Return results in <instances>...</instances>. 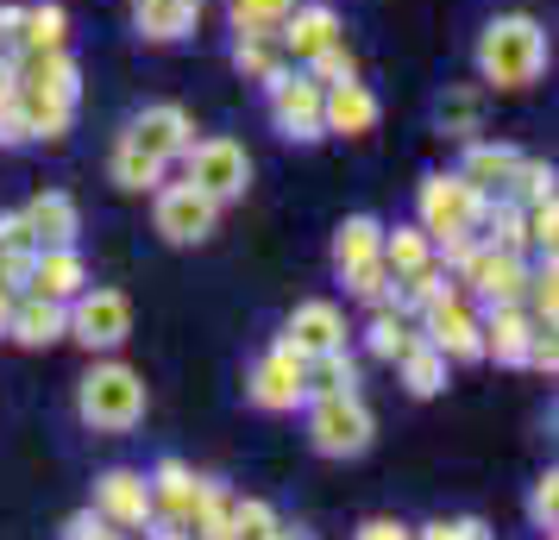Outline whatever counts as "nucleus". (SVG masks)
I'll return each instance as SVG.
<instances>
[{
    "mask_svg": "<svg viewBox=\"0 0 559 540\" xmlns=\"http://www.w3.org/2000/svg\"><path fill=\"white\" fill-rule=\"evenodd\" d=\"M13 95H20V113L32 127V145H63L82 101V63L70 57V45L13 57Z\"/></svg>",
    "mask_w": 559,
    "mask_h": 540,
    "instance_id": "f257e3e1",
    "label": "nucleus"
},
{
    "mask_svg": "<svg viewBox=\"0 0 559 540\" xmlns=\"http://www.w3.org/2000/svg\"><path fill=\"white\" fill-rule=\"evenodd\" d=\"M472 63H478V88L522 95V88H534V82L547 76V63H554L547 26H540L534 13H497V20H484Z\"/></svg>",
    "mask_w": 559,
    "mask_h": 540,
    "instance_id": "f03ea898",
    "label": "nucleus"
},
{
    "mask_svg": "<svg viewBox=\"0 0 559 540\" xmlns=\"http://www.w3.org/2000/svg\"><path fill=\"white\" fill-rule=\"evenodd\" d=\"M145 403H152L145 377L127 359H114V352L88 364L76 384V421L88 434H132L145 421Z\"/></svg>",
    "mask_w": 559,
    "mask_h": 540,
    "instance_id": "7ed1b4c3",
    "label": "nucleus"
},
{
    "mask_svg": "<svg viewBox=\"0 0 559 540\" xmlns=\"http://www.w3.org/2000/svg\"><path fill=\"white\" fill-rule=\"evenodd\" d=\"M308 421V446L321 459H365L371 440H378V415L358 389H333V396H308L302 403Z\"/></svg>",
    "mask_w": 559,
    "mask_h": 540,
    "instance_id": "20e7f679",
    "label": "nucleus"
},
{
    "mask_svg": "<svg viewBox=\"0 0 559 540\" xmlns=\"http://www.w3.org/2000/svg\"><path fill=\"white\" fill-rule=\"evenodd\" d=\"M182 182H195L207 202H246L252 189V152L233 139V132H195V145L182 152Z\"/></svg>",
    "mask_w": 559,
    "mask_h": 540,
    "instance_id": "39448f33",
    "label": "nucleus"
},
{
    "mask_svg": "<svg viewBox=\"0 0 559 540\" xmlns=\"http://www.w3.org/2000/svg\"><path fill=\"white\" fill-rule=\"evenodd\" d=\"M484 207H490V195H478L459 170H428V177L415 182V227L428 232V239L478 232Z\"/></svg>",
    "mask_w": 559,
    "mask_h": 540,
    "instance_id": "423d86ee",
    "label": "nucleus"
},
{
    "mask_svg": "<svg viewBox=\"0 0 559 540\" xmlns=\"http://www.w3.org/2000/svg\"><path fill=\"white\" fill-rule=\"evenodd\" d=\"M63 314H70V339H76L82 352H95V359L120 352L132 339V296L114 284H88L82 296L63 302Z\"/></svg>",
    "mask_w": 559,
    "mask_h": 540,
    "instance_id": "0eeeda50",
    "label": "nucleus"
},
{
    "mask_svg": "<svg viewBox=\"0 0 559 540\" xmlns=\"http://www.w3.org/2000/svg\"><path fill=\"white\" fill-rule=\"evenodd\" d=\"M415 327H421V339H428L447 364H484V314L459 284L447 289L440 302H428V309L415 314Z\"/></svg>",
    "mask_w": 559,
    "mask_h": 540,
    "instance_id": "6e6552de",
    "label": "nucleus"
},
{
    "mask_svg": "<svg viewBox=\"0 0 559 540\" xmlns=\"http://www.w3.org/2000/svg\"><path fill=\"white\" fill-rule=\"evenodd\" d=\"M264 113H271L277 139H289V145H321L328 139V127H321V82L308 70H296V63L277 82H264Z\"/></svg>",
    "mask_w": 559,
    "mask_h": 540,
    "instance_id": "1a4fd4ad",
    "label": "nucleus"
},
{
    "mask_svg": "<svg viewBox=\"0 0 559 540\" xmlns=\"http://www.w3.org/2000/svg\"><path fill=\"white\" fill-rule=\"evenodd\" d=\"M152 227L164 245H202L221 232V202H207L195 182H157L152 189Z\"/></svg>",
    "mask_w": 559,
    "mask_h": 540,
    "instance_id": "9d476101",
    "label": "nucleus"
},
{
    "mask_svg": "<svg viewBox=\"0 0 559 540\" xmlns=\"http://www.w3.org/2000/svg\"><path fill=\"white\" fill-rule=\"evenodd\" d=\"M453 284L478 302V309H497V302H522V284H528V252H509V245H490L478 239L472 257L453 271Z\"/></svg>",
    "mask_w": 559,
    "mask_h": 540,
    "instance_id": "9b49d317",
    "label": "nucleus"
},
{
    "mask_svg": "<svg viewBox=\"0 0 559 540\" xmlns=\"http://www.w3.org/2000/svg\"><path fill=\"white\" fill-rule=\"evenodd\" d=\"M246 403L258 415H296L308 403V364L296 352H283V346L258 352L252 371H246Z\"/></svg>",
    "mask_w": 559,
    "mask_h": 540,
    "instance_id": "f8f14e48",
    "label": "nucleus"
},
{
    "mask_svg": "<svg viewBox=\"0 0 559 540\" xmlns=\"http://www.w3.org/2000/svg\"><path fill=\"white\" fill-rule=\"evenodd\" d=\"M277 346L283 352H296L302 364L321 359V352H340V346H346V309L328 302V296H308V302H296V309L283 314Z\"/></svg>",
    "mask_w": 559,
    "mask_h": 540,
    "instance_id": "ddd939ff",
    "label": "nucleus"
},
{
    "mask_svg": "<svg viewBox=\"0 0 559 540\" xmlns=\"http://www.w3.org/2000/svg\"><path fill=\"white\" fill-rule=\"evenodd\" d=\"M88 509L102 515L107 528H120V535H145V528H152V484H145V471L107 465L102 478H95Z\"/></svg>",
    "mask_w": 559,
    "mask_h": 540,
    "instance_id": "4468645a",
    "label": "nucleus"
},
{
    "mask_svg": "<svg viewBox=\"0 0 559 540\" xmlns=\"http://www.w3.org/2000/svg\"><path fill=\"white\" fill-rule=\"evenodd\" d=\"M120 139H132L145 157H157V164H170V170H177L182 152L195 145V120H189V107H182V101H152V107H139V113H132Z\"/></svg>",
    "mask_w": 559,
    "mask_h": 540,
    "instance_id": "2eb2a0df",
    "label": "nucleus"
},
{
    "mask_svg": "<svg viewBox=\"0 0 559 540\" xmlns=\"http://www.w3.org/2000/svg\"><path fill=\"white\" fill-rule=\"evenodd\" d=\"M346 38V20H340V7L333 0H296V13L277 26V45H283V57L302 70L314 51H328V45H340Z\"/></svg>",
    "mask_w": 559,
    "mask_h": 540,
    "instance_id": "dca6fc26",
    "label": "nucleus"
},
{
    "mask_svg": "<svg viewBox=\"0 0 559 540\" xmlns=\"http://www.w3.org/2000/svg\"><path fill=\"white\" fill-rule=\"evenodd\" d=\"M383 120V101L371 95V82H328L321 88V127L328 139H365V132H378Z\"/></svg>",
    "mask_w": 559,
    "mask_h": 540,
    "instance_id": "f3484780",
    "label": "nucleus"
},
{
    "mask_svg": "<svg viewBox=\"0 0 559 540\" xmlns=\"http://www.w3.org/2000/svg\"><path fill=\"white\" fill-rule=\"evenodd\" d=\"M7 339L13 346H26V352H51V346H63L70 339V314H63V302H51V296H13V314H7Z\"/></svg>",
    "mask_w": 559,
    "mask_h": 540,
    "instance_id": "a211bd4d",
    "label": "nucleus"
},
{
    "mask_svg": "<svg viewBox=\"0 0 559 540\" xmlns=\"http://www.w3.org/2000/svg\"><path fill=\"white\" fill-rule=\"evenodd\" d=\"M26 296H51V302H70L88 289V264H82V245H38L26 264Z\"/></svg>",
    "mask_w": 559,
    "mask_h": 540,
    "instance_id": "6ab92c4d",
    "label": "nucleus"
},
{
    "mask_svg": "<svg viewBox=\"0 0 559 540\" xmlns=\"http://www.w3.org/2000/svg\"><path fill=\"white\" fill-rule=\"evenodd\" d=\"M478 314H484V359L522 371V364H528L534 334H540L528 314H522V302H497V309H478Z\"/></svg>",
    "mask_w": 559,
    "mask_h": 540,
    "instance_id": "aec40b11",
    "label": "nucleus"
},
{
    "mask_svg": "<svg viewBox=\"0 0 559 540\" xmlns=\"http://www.w3.org/2000/svg\"><path fill=\"white\" fill-rule=\"evenodd\" d=\"M515 164H522V152L509 145V139H465V157H459V177L472 182L478 195H509V177H515Z\"/></svg>",
    "mask_w": 559,
    "mask_h": 540,
    "instance_id": "412c9836",
    "label": "nucleus"
},
{
    "mask_svg": "<svg viewBox=\"0 0 559 540\" xmlns=\"http://www.w3.org/2000/svg\"><path fill=\"white\" fill-rule=\"evenodd\" d=\"M195 478L202 471H189V465L170 453V459H157L145 471V484H152V521L164 528H189V509H195Z\"/></svg>",
    "mask_w": 559,
    "mask_h": 540,
    "instance_id": "4be33fe9",
    "label": "nucleus"
},
{
    "mask_svg": "<svg viewBox=\"0 0 559 540\" xmlns=\"http://www.w3.org/2000/svg\"><path fill=\"white\" fill-rule=\"evenodd\" d=\"M26 227L38 245H76L82 239V207L76 195H63V189H38L26 202Z\"/></svg>",
    "mask_w": 559,
    "mask_h": 540,
    "instance_id": "5701e85b",
    "label": "nucleus"
},
{
    "mask_svg": "<svg viewBox=\"0 0 559 540\" xmlns=\"http://www.w3.org/2000/svg\"><path fill=\"white\" fill-rule=\"evenodd\" d=\"M195 0H132V32L145 45H182L195 32Z\"/></svg>",
    "mask_w": 559,
    "mask_h": 540,
    "instance_id": "b1692460",
    "label": "nucleus"
},
{
    "mask_svg": "<svg viewBox=\"0 0 559 540\" xmlns=\"http://www.w3.org/2000/svg\"><path fill=\"white\" fill-rule=\"evenodd\" d=\"M378 245H383L378 214H346V220L333 227V277H353L365 264H378Z\"/></svg>",
    "mask_w": 559,
    "mask_h": 540,
    "instance_id": "393cba45",
    "label": "nucleus"
},
{
    "mask_svg": "<svg viewBox=\"0 0 559 540\" xmlns=\"http://www.w3.org/2000/svg\"><path fill=\"white\" fill-rule=\"evenodd\" d=\"M484 95H490V88H478V82H453V88L433 101V127L447 132V139H459V145L478 139L484 132Z\"/></svg>",
    "mask_w": 559,
    "mask_h": 540,
    "instance_id": "a878e982",
    "label": "nucleus"
},
{
    "mask_svg": "<svg viewBox=\"0 0 559 540\" xmlns=\"http://www.w3.org/2000/svg\"><path fill=\"white\" fill-rule=\"evenodd\" d=\"M63 45H70V13H63V0H32V7H20V51H63Z\"/></svg>",
    "mask_w": 559,
    "mask_h": 540,
    "instance_id": "bb28decb",
    "label": "nucleus"
},
{
    "mask_svg": "<svg viewBox=\"0 0 559 540\" xmlns=\"http://www.w3.org/2000/svg\"><path fill=\"white\" fill-rule=\"evenodd\" d=\"M107 177H114V189H127V195H152L157 182L170 177V164L145 157L132 139H114V152H107Z\"/></svg>",
    "mask_w": 559,
    "mask_h": 540,
    "instance_id": "cd10ccee",
    "label": "nucleus"
},
{
    "mask_svg": "<svg viewBox=\"0 0 559 540\" xmlns=\"http://www.w3.org/2000/svg\"><path fill=\"white\" fill-rule=\"evenodd\" d=\"M447 377H453V364L440 359V352H433L428 339H415V346H408L403 359H396V384H403L408 396H415V403L440 396V389H447Z\"/></svg>",
    "mask_w": 559,
    "mask_h": 540,
    "instance_id": "c85d7f7f",
    "label": "nucleus"
},
{
    "mask_svg": "<svg viewBox=\"0 0 559 540\" xmlns=\"http://www.w3.org/2000/svg\"><path fill=\"white\" fill-rule=\"evenodd\" d=\"M415 339H421V327H415V314H403V309H378L365 321V352L378 364H396Z\"/></svg>",
    "mask_w": 559,
    "mask_h": 540,
    "instance_id": "c756f323",
    "label": "nucleus"
},
{
    "mask_svg": "<svg viewBox=\"0 0 559 540\" xmlns=\"http://www.w3.org/2000/svg\"><path fill=\"white\" fill-rule=\"evenodd\" d=\"M522 314L540 334L559 327V264L554 257H528V284H522Z\"/></svg>",
    "mask_w": 559,
    "mask_h": 540,
    "instance_id": "7c9ffc66",
    "label": "nucleus"
},
{
    "mask_svg": "<svg viewBox=\"0 0 559 540\" xmlns=\"http://www.w3.org/2000/svg\"><path fill=\"white\" fill-rule=\"evenodd\" d=\"M378 257H383V271H390V277H408V271L433 264V239L415 227V220H396V227H383Z\"/></svg>",
    "mask_w": 559,
    "mask_h": 540,
    "instance_id": "2f4dec72",
    "label": "nucleus"
},
{
    "mask_svg": "<svg viewBox=\"0 0 559 540\" xmlns=\"http://www.w3.org/2000/svg\"><path fill=\"white\" fill-rule=\"evenodd\" d=\"M233 70L264 88V82H277L283 70H289V57H283L277 38H239V32H233Z\"/></svg>",
    "mask_w": 559,
    "mask_h": 540,
    "instance_id": "473e14b6",
    "label": "nucleus"
},
{
    "mask_svg": "<svg viewBox=\"0 0 559 540\" xmlns=\"http://www.w3.org/2000/svg\"><path fill=\"white\" fill-rule=\"evenodd\" d=\"M289 13H296V0H227V26L239 38H277Z\"/></svg>",
    "mask_w": 559,
    "mask_h": 540,
    "instance_id": "72a5a7b5",
    "label": "nucleus"
},
{
    "mask_svg": "<svg viewBox=\"0 0 559 540\" xmlns=\"http://www.w3.org/2000/svg\"><path fill=\"white\" fill-rule=\"evenodd\" d=\"M453 289V277H447V264H421V271H408V277H396V309L403 314H421L428 302H440Z\"/></svg>",
    "mask_w": 559,
    "mask_h": 540,
    "instance_id": "f704fd0d",
    "label": "nucleus"
},
{
    "mask_svg": "<svg viewBox=\"0 0 559 540\" xmlns=\"http://www.w3.org/2000/svg\"><path fill=\"white\" fill-rule=\"evenodd\" d=\"M333 389H358V359L346 352V346L308 359V396H333Z\"/></svg>",
    "mask_w": 559,
    "mask_h": 540,
    "instance_id": "c9c22d12",
    "label": "nucleus"
},
{
    "mask_svg": "<svg viewBox=\"0 0 559 540\" xmlns=\"http://www.w3.org/2000/svg\"><path fill=\"white\" fill-rule=\"evenodd\" d=\"M340 284H346V296H353L358 309H396V277H390V271H383V257L378 264H365V271H353V277H340Z\"/></svg>",
    "mask_w": 559,
    "mask_h": 540,
    "instance_id": "e433bc0d",
    "label": "nucleus"
},
{
    "mask_svg": "<svg viewBox=\"0 0 559 540\" xmlns=\"http://www.w3.org/2000/svg\"><path fill=\"white\" fill-rule=\"evenodd\" d=\"M277 521H283V515L271 509L264 496H233V528H227V540H264Z\"/></svg>",
    "mask_w": 559,
    "mask_h": 540,
    "instance_id": "4c0bfd02",
    "label": "nucleus"
},
{
    "mask_svg": "<svg viewBox=\"0 0 559 540\" xmlns=\"http://www.w3.org/2000/svg\"><path fill=\"white\" fill-rule=\"evenodd\" d=\"M528 528H534V535H547V540L559 535V471H540V478H534V490H528Z\"/></svg>",
    "mask_w": 559,
    "mask_h": 540,
    "instance_id": "58836bf2",
    "label": "nucleus"
},
{
    "mask_svg": "<svg viewBox=\"0 0 559 540\" xmlns=\"http://www.w3.org/2000/svg\"><path fill=\"white\" fill-rule=\"evenodd\" d=\"M509 202H554V164L547 157H522L509 177Z\"/></svg>",
    "mask_w": 559,
    "mask_h": 540,
    "instance_id": "ea45409f",
    "label": "nucleus"
},
{
    "mask_svg": "<svg viewBox=\"0 0 559 540\" xmlns=\"http://www.w3.org/2000/svg\"><path fill=\"white\" fill-rule=\"evenodd\" d=\"M302 70H308L314 82H321V88H328V82H353V76H358V57H353V45L340 38V45H328V51L308 57Z\"/></svg>",
    "mask_w": 559,
    "mask_h": 540,
    "instance_id": "a19ab883",
    "label": "nucleus"
},
{
    "mask_svg": "<svg viewBox=\"0 0 559 540\" xmlns=\"http://www.w3.org/2000/svg\"><path fill=\"white\" fill-rule=\"evenodd\" d=\"M415 540H490V521L484 515H440V521H428V528H415Z\"/></svg>",
    "mask_w": 559,
    "mask_h": 540,
    "instance_id": "79ce46f5",
    "label": "nucleus"
},
{
    "mask_svg": "<svg viewBox=\"0 0 559 540\" xmlns=\"http://www.w3.org/2000/svg\"><path fill=\"white\" fill-rule=\"evenodd\" d=\"M26 145H32V127L20 113V95H7L0 101V152H26Z\"/></svg>",
    "mask_w": 559,
    "mask_h": 540,
    "instance_id": "37998d69",
    "label": "nucleus"
},
{
    "mask_svg": "<svg viewBox=\"0 0 559 540\" xmlns=\"http://www.w3.org/2000/svg\"><path fill=\"white\" fill-rule=\"evenodd\" d=\"M0 252H38V239L26 227V207H7L0 214Z\"/></svg>",
    "mask_w": 559,
    "mask_h": 540,
    "instance_id": "c03bdc74",
    "label": "nucleus"
},
{
    "mask_svg": "<svg viewBox=\"0 0 559 540\" xmlns=\"http://www.w3.org/2000/svg\"><path fill=\"white\" fill-rule=\"evenodd\" d=\"M522 371H540V377H554V371H559V339H554V334H534L528 364H522Z\"/></svg>",
    "mask_w": 559,
    "mask_h": 540,
    "instance_id": "a18cd8bd",
    "label": "nucleus"
},
{
    "mask_svg": "<svg viewBox=\"0 0 559 540\" xmlns=\"http://www.w3.org/2000/svg\"><path fill=\"white\" fill-rule=\"evenodd\" d=\"M353 540H415V528H408V521H396V515H371Z\"/></svg>",
    "mask_w": 559,
    "mask_h": 540,
    "instance_id": "49530a36",
    "label": "nucleus"
},
{
    "mask_svg": "<svg viewBox=\"0 0 559 540\" xmlns=\"http://www.w3.org/2000/svg\"><path fill=\"white\" fill-rule=\"evenodd\" d=\"M20 51V7H0V57Z\"/></svg>",
    "mask_w": 559,
    "mask_h": 540,
    "instance_id": "de8ad7c7",
    "label": "nucleus"
},
{
    "mask_svg": "<svg viewBox=\"0 0 559 540\" xmlns=\"http://www.w3.org/2000/svg\"><path fill=\"white\" fill-rule=\"evenodd\" d=\"M264 540H314V528H302V521H277Z\"/></svg>",
    "mask_w": 559,
    "mask_h": 540,
    "instance_id": "09e8293b",
    "label": "nucleus"
},
{
    "mask_svg": "<svg viewBox=\"0 0 559 540\" xmlns=\"http://www.w3.org/2000/svg\"><path fill=\"white\" fill-rule=\"evenodd\" d=\"M7 314H13V289L0 284V339H7Z\"/></svg>",
    "mask_w": 559,
    "mask_h": 540,
    "instance_id": "8fccbe9b",
    "label": "nucleus"
},
{
    "mask_svg": "<svg viewBox=\"0 0 559 540\" xmlns=\"http://www.w3.org/2000/svg\"><path fill=\"white\" fill-rule=\"evenodd\" d=\"M195 7H202V0H195Z\"/></svg>",
    "mask_w": 559,
    "mask_h": 540,
    "instance_id": "3c124183",
    "label": "nucleus"
}]
</instances>
